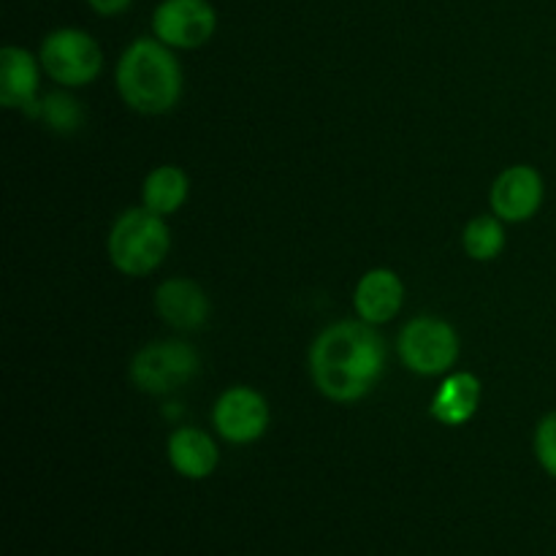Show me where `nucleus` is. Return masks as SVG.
Listing matches in <instances>:
<instances>
[{
  "mask_svg": "<svg viewBox=\"0 0 556 556\" xmlns=\"http://www.w3.org/2000/svg\"><path fill=\"white\" fill-rule=\"evenodd\" d=\"M201 358L193 345L179 340H163L144 345L130 362V380L139 391L152 396L168 394L199 375Z\"/></svg>",
  "mask_w": 556,
  "mask_h": 556,
  "instance_id": "423d86ee",
  "label": "nucleus"
},
{
  "mask_svg": "<svg viewBox=\"0 0 556 556\" xmlns=\"http://www.w3.org/2000/svg\"><path fill=\"white\" fill-rule=\"evenodd\" d=\"M152 30L172 49H199L215 36L217 11L210 0H163L152 14Z\"/></svg>",
  "mask_w": 556,
  "mask_h": 556,
  "instance_id": "0eeeda50",
  "label": "nucleus"
},
{
  "mask_svg": "<svg viewBox=\"0 0 556 556\" xmlns=\"http://www.w3.org/2000/svg\"><path fill=\"white\" fill-rule=\"evenodd\" d=\"M168 462H172L174 470L182 478L190 481H204L220 465V451L217 443L204 432V429L182 427L177 432H172L166 445Z\"/></svg>",
  "mask_w": 556,
  "mask_h": 556,
  "instance_id": "ddd939ff",
  "label": "nucleus"
},
{
  "mask_svg": "<svg viewBox=\"0 0 556 556\" xmlns=\"http://www.w3.org/2000/svg\"><path fill=\"white\" fill-rule=\"evenodd\" d=\"M190 179L179 166H157L147 174L141 185V201L144 210L168 217L188 201Z\"/></svg>",
  "mask_w": 556,
  "mask_h": 556,
  "instance_id": "2eb2a0df",
  "label": "nucleus"
},
{
  "mask_svg": "<svg viewBox=\"0 0 556 556\" xmlns=\"http://www.w3.org/2000/svg\"><path fill=\"white\" fill-rule=\"evenodd\" d=\"M38 117L47 119V125L58 134H74L81 125V106L76 98L65 96V92H52L41 101V112Z\"/></svg>",
  "mask_w": 556,
  "mask_h": 556,
  "instance_id": "f3484780",
  "label": "nucleus"
},
{
  "mask_svg": "<svg viewBox=\"0 0 556 556\" xmlns=\"http://www.w3.org/2000/svg\"><path fill=\"white\" fill-rule=\"evenodd\" d=\"M402 302H405V286L400 275L391 269H369L358 280L356 293H353V307L358 318L372 326H383L400 315Z\"/></svg>",
  "mask_w": 556,
  "mask_h": 556,
  "instance_id": "f8f14e48",
  "label": "nucleus"
},
{
  "mask_svg": "<svg viewBox=\"0 0 556 556\" xmlns=\"http://www.w3.org/2000/svg\"><path fill=\"white\" fill-rule=\"evenodd\" d=\"M87 3H90V9L96 11V14L117 16V14H123V11L128 9L134 0H87Z\"/></svg>",
  "mask_w": 556,
  "mask_h": 556,
  "instance_id": "6ab92c4d",
  "label": "nucleus"
},
{
  "mask_svg": "<svg viewBox=\"0 0 556 556\" xmlns=\"http://www.w3.org/2000/svg\"><path fill=\"white\" fill-rule=\"evenodd\" d=\"M386 369V342L367 320H340L315 337L309 375L326 400L358 402L378 386Z\"/></svg>",
  "mask_w": 556,
  "mask_h": 556,
  "instance_id": "f257e3e1",
  "label": "nucleus"
},
{
  "mask_svg": "<svg viewBox=\"0 0 556 556\" xmlns=\"http://www.w3.org/2000/svg\"><path fill=\"white\" fill-rule=\"evenodd\" d=\"M212 424L228 443H255L258 438H264L266 427H269V405L255 389L233 386V389L223 391L220 400L215 402Z\"/></svg>",
  "mask_w": 556,
  "mask_h": 556,
  "instance_id": "6e6552de",
  "label": "nucleus"
},
{
  "mask_svg": "<svg viewBox=\"0 0 556 556\" xmlns=\"http://www.w3.org/2000/svg\"><path fill=\"white\" fill-rule=\"evenodd\" d=\"M396 353L416 375H443L459 358V334L448 320L418 315L396 337Z\"/></svg>",
  "mask_w": 556,
  "mask_h": 556,
  "instance_id": "39448f33",
  "label": "nucleus"
},
{
  "mask_svg": "<svg viewBox=\"0 0 556 556\" xmlns=\"http://www.w3.org/2000/svg\"><path fill=\"white\" fill-rule=\"evenodd\" d=\"M106 244L114 269L128 277H144L166 261L172 233L161 215L139 206V210H125L114 220Z\"/></svg>",
  "mask_w": 556,
  "mask_h": 556,
  "instance_id": "7ed1b4c3",
  "label": "nucleus"
},
{
  "mask_svg": "<svg viewBox=\"0 0 556 556\" xmlns=\"http://www.w3.org/2000/svg\"><path fill=\"white\" fill-rule=\"evenodd\" d=\"M155 309L172 329H201L210 318V296L188 277H172L155 291Z\"/></svg>",
  "mask_w": 556,
  "mask_h": 556,
  "instance_id": "9b49d317",
  "label": "nucleus"
},
{
  "mask_svg": "<svg viewBox=\"0 0 556 556\" xmlns=\"http://www.w3.org/2000/svg\"><path fill=\"white\" fill-rule=\"evenodd\" d=\"M543 199H546V182L535 166H510L494 179L492 212L503 223H525L541 212Z\"/></svg>",
  "mask_w": 556,
  "mask_h": 556,
  "instance_id": "1a4fd4ad",
  "label": "nucleus"
},
{
  "mask_svg": "<svg viewBox=\"0 0 556 556\" xmlns=\"http://www.w3.org/2000/svg\"><path fill=\"white\" fill-rule=\"evenodd\" d=\"M478 405H481V380L472 372H454L440 383L429 413L445 427H462L476 416Z\"/></svg>",
  "mask_w": 556,
  "mask_h": 556,
  "instance_id": "4468645a",
  "label": "nucleus"
},
{
  "mask_svg": "<svg viewBox=\"0 0 556 556\" xmlns=\"http://www.w3.org/2000/svg\"><path fill=\"white\" fill-rule=\"evenodd\" d=\"M465 253L472 261H494L505 250V228L497 215L472 217L462 233Z\"/></svg>",
  "mask_w": 556,
  "mask_h": 556,
  "instance_id": "dca6fc26",
  "label": "nucleus"
},
{
  "mask_svg": "<svg viewBox=\"0 0 556 556\" xmlns=\"http://www.w3.org/2000/svg\"><path fill=\"white\" fill-rule=\"evenodd\" d=\"M532 448H535V459L543 467V472L556 478V410L541 418V424L535 427Z\"/></svg>",
  "mask_w": 556,
  "mask_h": 556,
  "instance_id": "a211bd4d",
  "label": "nucleus"
},
{
  "mask_svg": "<svg viewBox=\"0 0 556 556\" xmlns=\"http://www.w3.org/2000/svg\"><path fill=\"white\" fill-rule=\"evenodd\" d=\"M38 79H41V60L33 58L22 47H3L0 52V103L5 109H20L30 117H38Z\"/></svg>",
  "mask_w": 556,
  "mask_h": 556,
  "instance_id": "9d476101",
  "label": "nucleus"
},
{
  "mask_svg": "<svg viewBox=\"0 0 556 556\" xmlns=\"http://www.w3.org/2000/svg\"><path fill=\"white\" fill-rule=\"evenodd\" d=\"M182 68L172 47L157 38H139L117 63V90L134 112L166 114L182 98Z\"/></svg>",
  "mask_w": 556,
  "mask_h": 556,
  "instance_id": "f03ea898",
  "label": "nucleus"
},
{
  "mask_svg": "<svg viewBox=\"0 0 556 556\" xmlns=\"http://www.w3.org/2000/svg\"><path fill=\"white\" fill-rule=\"evenodd\" d=\"M43 74L63 87H81L98 79L103 68V52L96 38L79 27H60L41 41Z\"/></svg>",
  "mask_w": 556,
  "mask_h": 556,
  "instance_id": "20e7f679",
  "label": "nucleus"
}]
</instances>
